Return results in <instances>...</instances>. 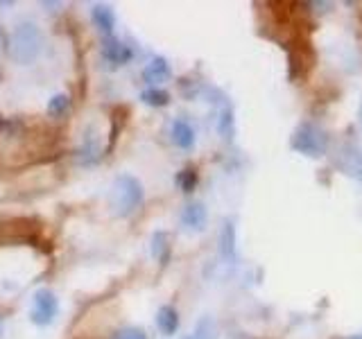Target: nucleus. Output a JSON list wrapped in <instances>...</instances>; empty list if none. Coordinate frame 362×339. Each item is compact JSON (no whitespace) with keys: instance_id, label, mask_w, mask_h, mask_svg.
Returning <instances> with one entry per match:
<instances>
[{"instance_id":"f8f14e48","label":"nucleus","mask_w":362,"mask_h":339,"mask_svg":"<svg viewBox=\"0 0 362 339\" xmlns=\"http://www.w3.org/2000/svg\"><path fill=\"white\" fill-rule=\"evenodd\" d=\"M90 18H93V25L100 30V34L104 36H113V30H116V14L113 9L109 5H93L90 7Z\"/></svg>"},{"instance_id":"7ed1b4c3","label":"nucleus","mask_w":362,"mask_h":339,"mask_svg":"<svg viewBox=\"0 0 362 339\" xmlns=\"http://www.w3.org/2000/svg\"><path fill=\"white\" fill-rule=\"evenodd\" d=\"M145 199L143 183L134 174H118L111 186V210L116 217H129Z\"/></svg>"},{"instance_id":"6ab92c4d","label":"nucleus","mask_w":362,"mask_h":339,"mask_svg":"<svg viewBox=\"0 0 362 339\" xmlns=\"http://www.w3.org/2000/svg\"><path fill=\"white\" fill-rule=\"evenodd\" d=\"M197 172L195 168H184L179 174H177V186L181 188V192H193L197 188Z\"/></svg>"},{"instance_id":"4be33fe9","label":"nucleus","mask_w":362,"mask_h":339,"mask_svg":"<svg viewBox=\"0 0 362 339\" xmlns=\"http://www.w3.org/2000/svg\"><path fill=\"white\" fill-rule=\"evenodd\" d=\"M0 335H3V326H0Z\"/></svg>"},{"instance_id":"f03ea898","label":"nucleus","mask_w":362,"mask_h":339,"mask_svg":"<svg viewBox=\"0 0 362 339\" xmlns=\"http://www.w3.org/2000/svg\"><path fill=\"white\" fill-rule=\"evenodd\" d=\"M290 148H292L297 154H301V157L322 159L329 154L331 136L317 123L304 120L297 125V129L292 132V136H290Z\"/></svg>"},{"instance_id":"9d476101","label":"nucleus","mask_w":362,"mask_h":339,"mask_svg":"<svg viewBox=\"0 0 362 339\" xmlns=\"http://www.w3.org/2000/svg\"><path fill=\"white\" fill-rule=\"evenodd\" d=\"M170 141L175 143V148L190 152L195 148V141H197L193 125H190L188 120H184V118H175L172 125H170Z\"/></svg>"},{"instance_id":"6e6552de","label":"nucleus","mask_w":362,"mask_h":339,"mask_svg":"<svg viewBox=\"0 0 362 339\" xmlns=\"http://www.w3.org/2000/svg\"><path fill=\"white\" fill-rule=\"evenodd\" d=\"M181 226L186 228L190 233H202L206 228V222H208V213H206V206L202 201H190V204L184 206L181 210Z\"/></svg>"},{"instance_id":"423d86ee","label":"nucleus","mask_w":362,"mask_h":339,"mask_svg":"<svg viewBox=\"0 0 362 339\" xmlns=\"http://www.w3.org/2000/svg\"><path fill=\"white\" fill-rule=\"evenodd\" d=\"M335 168L342 174H347L351 179L362 181V152L351 143H342L338 150H335Z\"/></svg>"},{"instance_id":"f3484780","label":"nucleus","mask_w":362,"mask_h":339,"mask_svg":"<svg viewBox=\"0 0 362 339\" xmlns=\"http://www.w3.org/2000/svg\"><path fill=\"white\" fill-rule=\"evenodd\" d=\"M70 111V95L66 93H57L50 97L48 102V116L50 118H63Z\"/></svg>"},{"instance_id":"2eb2a0df","label":"nucleus","mask_w":362,"mask_h":339,"mask_svg":"<svg viewBox=\"0 0 362 339\" xmlns=\"http://www.w3.org/2000/svg\"><path fill=\"white\" fill-rule=\"evenodd\" d=\"M150 251H152V258L157 262L168 265V260H170V235L166 231H154L152 242H150Z\"/></svg>"},{"instance_id":"f257e3e1","label":"nucleus","mask_w":362,"mask_h":339,"mask_svg":"<svg viewBox=\"0 0 362 339\" xmlns=\"http://www.w3.org/2000/svg\"><path fill=\"white\" fill-rule=\"evenodd\" d=\"M43 48V36L41 30L32 21L18 23L12 34H9V57L21 66H30L39 59Z\"/></svg>"},{"instance_id":"aec40b11","label":"nucleus","mask_w":362,"mask_h":339,"mask_svg":"<svg viewBox=\"0 0 362 339\" xmlns=\"http://www.w3.org/2000/svg\"><path fill=\"white\" fill-rule=\"evenodd\" d=\"M113 339H150L148 335H145L143 328H136V326H127V328H120Z\"/></svg>"},{"instance_id":"0eeeda50","label":"nucleus","mask_w":362,"mask_h":339,"mask_svg":"<svg viewBox=\"0 0 362 339\" xmlns=\"http://www.w3.org/2000/svg\"><path fill=\"white\" fill-rule=\"evenodd\" d=\"M100 54L109 66H125L134 57V50L125 41L116 39V36H104L102 45H100Z\"/></svg>"},{"instance_id":"20e7f679","label":"nucleus","mask_w":362,"mask_h":339,"mask_svg":"<svg viewBox=\"0 0 362 339\" xmlns=\"http://www.w3.org/2000/svg\"><path fill=\"white\" fill-rule=\"evenodd\" d=\"M59 313V299L54 297L52 290H39L32 299L30 308V322L34 326H50L54 322V317Z\"/></svg>"},{"instance_id":"a211bd4d","label":"nucleus","mask_w":362,"mask_h":339,"mask_svg":"<svg viewBox=\"0 0 362 339\" xmlns=\"http://www.w3.org/2000/svg\"><path fill=\"white\" fill-rule=\"evenodd\" d=\"M188 339H217V326L211 317H202L195 326V333Z\"/></svg>"},{"instance_id":"412c9836","label":"nucleus","mask_w":362,"mask_h":339,"mask_svg":"<svg viewBox=\"0 0 362 339\" xmlns=\"http://www.w3.org/2000/svg\"><path fill=\"white\" fill-rule=\"evenodd\" d=\"M349 339H362V333H358V335H351Z\"/></svg>"},{"instance_id":"4468645a","label":"nucleus","mask_w":362,"mask_h":339,"mask_svg":"<svg viewBox=\"0 0 362 339\" xmlns=\"http://www.w3.org/2000/svg\"><path fill=\"white\" fill-rule=\"evenodd\" d=\"M157 328L159 331L170 337L179 331V313L172 306H161L159 313H157Z\"/></svg>"},{"instance_id":"dca6fc26","label":"nucleus","mask_w":362,"mask_h":339,"mask_svg":"<svg viewBox=\"0 0 362 339\" xmlns=\"http://www.w3.org/2000/svg\"><path fill=\"white\" fill-rule=\"evenodd\" d=\"M141 102L148 104V107H154V109L168 107L170 104V93L161 86H150L141 93Z\"/></svg>"},{"instance_id":"39448f33","label":"nucleus","mask_w":362,"mask_h":339,"mask_svg":"<svg viewBox=\"0 0 362 339\" xmlns=\"http://www.w3.org/2000/svg\"><path fill=\"white\" fill-rule=\"evenodd\" d=\"M102 154H104L102 136H100V132L95 129V125H88L84 134H81V143L75 152V159H77L79 166L90 168L102 159Z\"/></svg>"},{"instance_id":"ddd939ff","label":"nucleus","mask_w":362,"mask_h":339,"mask_svg":"<svg viewBox=\"0 0 362 339\" xmlns=\"http://www.w3.org/2000/svg\"><path fill=\"white\" fill-rule=\"evenodd\" d=\"M217 134H220V139L231 143L233 141V134H235V120H233V109L231 104L224 102L220 104V111H217Z\"/></svg>"},{"instance_id":"1a4fd4ad","label":"nucleus","mask_w":362,"mask_h":339,"mask_svg":"<svg viewBox=\"0 0 362 339\" xmlns=\"http://www.w3.org/2000/svg\"><path fill=\"white\" fill-rule=\"evenodd\" d=\"M170 77H172L170 61L166 57H161V54H157V57H152L148 63H145L143 81L148 86H159V84H163V81H168Z\"/></svg>"},{"instance_id":"9b49d317","label":"nucleus","mask_w":362,"mask_h":339,"mask_svg":"<svg viewBox=\"0 0 362 339\" xmlns=\"http://www.w3.org/2000/svg\"><path fill=\"white\" fill-rule=\"evenodd\" d=\"M217 242H220V246H217L220 249V258L226 265H235V260H238V246H235V226L231 219H224L222 222Z\"/></svg>"}]
</instances>
